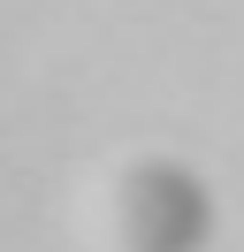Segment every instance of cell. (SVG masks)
<instances>
[{"label":"cell","mask_w":244,"mask_h":252,"mask_svg":"<svg viewBox=\"0 0 244 252\" xmlns=\"http://www.w3.org/2000/svg\"><path fill=\"white\" fill-rule=\"evenodd\" d=\"M206 229H214V206L183 168L130 176V245L137 252H198Z\"/></svg>","instance_id":"obj_1"}]
</instances>
